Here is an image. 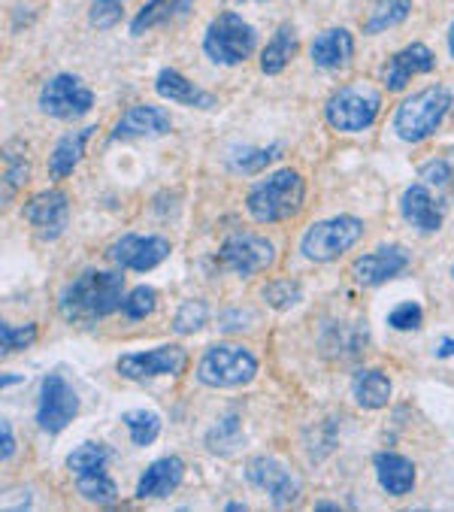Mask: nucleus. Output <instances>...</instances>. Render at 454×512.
<instances>
[{
	"label": "nucleus",
	"mask_w": 454,
	"mask_h": 512,
	"mask_svg": "<svg viewBox=\"0 0 454 512\" xmlns=\"http://www.w3.org/2000/svg\"><path fill=\"white\" fill-rule=\"evenodd\" d=\"M125 303V276L119 270H85L61 294V313L67 322L94 325Z\"/></svg>",
	"instance_id": "1"
},
{
	"label": "nucleus",
	"mask_w": 454,
	"mask_h": 512,
	"mask_svg": "<svg viewBox=\"0 0 454 512\" xmlns=\"http://www.w3.org/2000/svg\"><path fill=\"white\" fill-rule=\"evenodd\" d=\"M306 197V182L297 170H276L267 179H261L252 191H249V213L252 219L264 222V225H276L285 222L291 216L300 213Z\"/></svg>",
	"instance_id": "2"
},
{
	"label": "nucleus",
	"mask_w": 454,
	"mask_h": 512,
	"mask_svg": "<svg viewBox=\"0 0 454 512\" xmlns=\"http://www.w3.org/2000/svg\"><path fill=\"white\" fill-rule=\"evenodd\" d=\"M451 110V91L445 85H430L412 97H406L394 113V131L403 143H421L436 128Z\"/></svg>",
	"instance_id": "3"
},
{
	"label": "nucleus",
	"mask_w": 454,
	"mask_h": 512,
	"mask_svg": "<svg viewBox=\"0 0 454 512\" xmlns=\"http://www.w3.org/2000/svg\"><path fill=\"white\" fill-rule=\"evenodd\" d=\"M255 46H258V37L252 31V25L246 19H240L237 13L215 16L203 37V52L209 55L212 64H221V67H237V64L249 61Z\"/></svg>",
	"instance_id": "4"
},
{
	"label": "nucleus",
	"mask_w": 454,
	"mask_h": 512,
	"mask_svg": "<svg viewBox=\"0 0 454 512\" xmlns=\"http://www.w3.org/2000/svg\"><path fill=\"white\" fill-rule=\"evenodd\" d=\"M382 110V97L376 88L370 85H349V88H339L330 100H327V122L343 131V134H361L367 131L376 116Z\"/></svg>",
	"instance_id": "5"
},
{
	"label": "nucleus",
	"mask_w": 454,
	"mask_h": 512,
	"mask_svg": "<svg viewBox=\"0 0 454 512\" xmlns=\"http://www.w3.org/2000/svg\"><path fill=\"white\" fill-rule=\"evenodd\" d=\"M106 464H109V452H106V446H97V443H85L67 458V467L76 476L79 494L100 506L116 503V497H119V488L112 482Z\"/></svg>",
	"instance_id": "6"
},
{
	"label": "nucleus",
	"mask_w": 454,
	"mask_h": 512,
	"mask_svg": "<svg viewBox=\"0 0 454 512\" xmlns=\"http://www.w3.org/2000/svg\"><path fill=\"white\" fill-rule=\"evenodd\" d=\"M364 237V222L355 216H333L324 222H315L300 243V252L309 261H333L346 255L358 240Z\"/></svg>",
	"instance_id": "7"
},
{
	"label": "nucleus",
	"mask_w": 454,
	"mask_h": 512,
	"mask_svg": "<svg viewBox=\"0 0 454 512\" xmlns=\"http://www.w3.org/2000/svg\"><path fill=\"white\" fill-rule=\"evenodd\" d=\"M258 373V358L237 346H212L197 367V379L209 388H240Z\"/></svg>",
	"instance_id": "8"
},
{
	"label": "nucleus",
	"mask_w": 454,
	"mask_h": 512,
	"mask_svg": "<svg viewBox=\"0 0 454 512\" xmlns=\"http://www.w3.org/2000/svg\"><path fill=\"white\" fill-rule=\"evenodd\" d=\"M91 107H94L91 88L79 76H73V73L52 76L43 85V91H40V110L46 116H52V119H61V122L82 119Z\"/></svg>",
	"instance_id": "9"
},
{
	"label": "nucleus",
	"mask_w": 454,
	"mask_h": 512,
	"mask_svg": "<svg viewBox=\"0 0 454 512\" xmlns=\"http://www.w3.org/2000/svg\"><path fill=\"white\" fill-rule=\"evenodd\" d=\"M79 416V397L70 388L64 376H46L40 388V406H37V425L46 434H61L73 419Z\"/></svg>",
	"instance_id": "10"
},
{
	"label": "nucleus",
	"mask_w": 454,
	"mask_h": 512,
	"mask_svg": "<svg viewBox=\"0 0 454 512\" xmlns=\"http://www.w3.org/2000/svg\"><path fill=\"white\" fill-rule=\"evenodd\" d=\"M218 258L231 267L237 276H255L261 270H267L276 261V249L270 240L255 237V234H234L221 243Z\"/></svg>",
	"instance_id": "11"
},
{
	"label": "nucleus",
	"mask_w": 454,
	"mask_h": 512,
	"mask_svg": "<svg viewBox=\"0 0 454 512\" xmlns=\"http://www.w3.org/2000/svg\"><path fill=\"white\" fill-rule=\"evenodd\" d=\"M188 364V352L182 346H161L152 352L125 355L119 361V373L134 382H149L155 376H179Z\"/></svg>",
	"instance_id": "12"
},
{
	"label": "nucleus",
	"mask_w": 454,
	"mask_h": 512,
	"mask_svg": "<svg viewBox=\"0 0 454 512\" xmlns=\"http://www.w3.org/2000/svg\"><path fill=\"white\" fill-rule=\"evenodd\" d=\"M112 261L119 267L146 273L152 267H158L167 255H170V240L164 237H146V234H125L116 246H112Z\"/></svg>",
	"instance_id": "13"
},
{
	"label": "nucleus",
	"mask_w": 454,
	"mask_h": 512,
	"mask_svg": "<svg viewBox=\"0 0 454 512\" xmlns=\"http://www.w3.org/2000/svg\"><path fill=\"white\" fill-rule=\"evenodd\" d=\"M409 267V252L400 246H382L364 258L355 261V282L364 288H376L391 282L394 276H400Z\"/></svg>",
	"instance_id": "14"
},
{
	"label": "nucleus",
	"mask_w": 454,
	"mask_h": 512,
	"mask_svg": "<svg viewBox=\"0 0 454 512\" xmlns=\"http://www.w3.org/2000/svg\"><path fill=\"white\" fill-rule=\"evenodd\" d=\"M436 64L433 52L424 43H412L406 49H400L397 55H391V61L385 64V88L388 91H403L412 76L418 73H430Z\"/></svg>",
	"instance_id": "15"
},
{
	"label": "nucleus",
	"mask_w": 454,
	"mask_h": 512,
	"mask_svg": "<svg viewBox=\"0 0 454 512\" xmlns=\"http://www.w3.org/2000/svg\"><path fill=\"white\" fill-rule=\"evenodd\" d=\"M246 476H249V482H255L261 491H270V497H273L279 506L297 500V494H300L297 479H294L279 461H273V458H255V461L249 464Z\"/></svg>",
	"instance_id": "16"
},
{
	"label": "nucleus",
	"mask_w": 454,
	"mask_h": 512,
	"mask_svg": "<svg viewBox=\"0 0 454 512\" xmlns=\"http://www.w3.org/2000/svg\"><path fill=\"white\" fill-rule=\"evenodd\" d=\"M25 219L43 231V237H55L67 222V197L64 191H40L25 203Z\"/></svg>",
	"instance_id": "17"
},
{
	"label": "nucleus",
	"mask_w": 454,
	"mask_h": 512,
	"mask_svg": "<svg viewBox=\"0 0 454 512\" xmlns=\"http://www.w3.org/2000/svg\"><path fill=\"white\" fill-rule=\"evenodd\" d=\"M170 119L158 107H134L128 110L119 125L112 128V140H140V137H164L170 134Z\"/></svg>",
	"instance_id": "18"
},
{
	"label": "nucleus",
	"mask_w": 454,
	"mask_h": 512,
	"mask_svg": "<svg viewBox=\"0 0 454 512\" xmlns=\"http://www.w3.org/2000/svg\"><path fill=\"white\" fill-rule=\"evenodd\" d=\"M185 479V464L182 458H158L143 476H140V485H137V497L140 500H158V497H167L173 494Z\"/></svg>",
	"instance_id": "19"
},
{
	"label": "nucleus",
	"mask_w": 454,
	"mask_h": 512,
	"mask_svg": "<svg viewBox=\"0 0 454 512\" xmlns=\"http://www.w3.org/2000/svg\"><path fill=\"white\" fill-rule=\"evenodd\" d=\"M355 55V37L346 28H330L312 43V61L321 70H343L352 64Z\"/></svg>",
	"instance_id": "20"
},
{
	"label": "nucleus",
	"mask_w": 454,
	"mask_h": 512,
	"mask_svg": "<svg viewBox=\"0 0 454 512\" xmlns=\"http://www.w3.org/2000/svg\"><path fill=\"white\" fill-rule=\"evenodd\" d=\"M403 216H406V222L409 225H415L418 231H427V234H433V231H439L442 228V207L436 203V197L430 194V188H424V185H412L406 194H403Z\"/></svg>",
	"instance_id": "21"
},
{
	"label": "nucleus",
	"mask_w": 454,
	"mask_h": 512,
	"mask_svg": "<svg viewBox=\"0 0 454 512\" xmlns=\"http://www.w3.org/2000/svg\"><path fill=\"white\" fill-rule=\"evenodd\" d=\"M376 476H379V485L394 494V497H403L412 491L415 485V464L397 452H379L376 455Z\"/></svg>",
	"instance_id": "22"
},
{
	"label": "nucleus",
	"mask_w": 454,
	"mask_h": 512,
	"mask_svg": "<svg viewBox=\"0 0 454 512\" xmlns=\"http://www.w3.org/2000/svg\"><path fill=\"white\" fill-rule=\"evenodd\" d=\"M155 88H158L161 97L173 100V104H182V107H212L215 104L212 94H206L197 85H191L179 70H161Z\"/></svg>",
	"instance_id": "23"
},
{
	"label": "nucleus",
	"mask_w": 454,
	"mask_h": 512,
	"mask_svg": "<svg viewBox=\"0 0 454 512\" xmlns=\"http://www.w3.org/2000/svg\"><path fill=\"white\" fill-rule=\"evenodd\" d=\"M91 134H94V128H82V131L64 134V137L58 140V146H55L52 158H49V176H55V179L70 176V173L76 170V164L82 161V155H85V143H88V137H91Z\"/></svg>",
	"instance_id": "24"
},
{
	"label": "nucleus",
	"mask_w": 454,
	"mask_h": 512,
	"mask_svg": "<svg viewBox=\"0 0 454 512\" xmlns=\"http://www.w3.org/2000/svg\"><path fill=\"white\" fill-rule=\"evenodd\" d=\"M352 391H355L358 406H364V409H382V406H388L394 388H391V379L385 373H379V370H361L355 376V382H352Z\"/></svg>",
	"instance_id": "25"
},
{
	"label": "nucleus",
	"mask_w": 454,
	"mask_h": 512,
	"mask_svg": "<svg viewBox=\"0 0 454 512\" xmlns=\"http://www.w3.org/2000/svg\"><path fill=\"white\" fill-rule=\"evenodd\" d=\"M294 46H297V34H294V28H291V25H282V28L273 34V40L267 43L264 55H261V70H264L267 76L282 73V70L288 67L291 55H294Z\"/></svg>",
	"instance_id": "26"
},
{
	"label": "nucleus",
	"mask_w": 454,
	"mask_h": 512,
	"mask_svg": "<svg viewBox=\"0 0 454 512\" xmlns=\"http://www.w3.org/2000/svg\"><path fill=\"white\" fill-rule=\"evenodd\" d=\"M412 10V0H376V7L367 19V34H382L394 25H400Z\"/></svg>",
	"instance_id": "27"
},
{
	"label": "nucleus",
	"mask_w": 454,
	"mask_h": 512,
	"mask_svg": "<svg viewBox=\"0 0 454 512\" xmlns=\"http://www.w3.org/2000/svg\"><path fill=\"white\" fill-rule=\"evenodd\" d=\"M125 425H128L131 440L137 446H149L161 434V419L155 413H146V409H134V413H125Z\"/></svg>",
	"instance_id": "28"
},
{
	"label": "nucleus",
	"mask_w": 454,
	"mask_h": 512,
	"mask_svg": "<svg viewBox=\"0 0 454 512\" xmlns=\"http://www.w3.org/2000/svg\"><path fill=\"white\" fill-rule=\"evenodd\" d=\"M155 303H158L155 288H149V285H137V288L125 297L122 313H125L131 322H143V319H149V316L155 313Z\"/></svg>",
	"instance_id": "29"
},
{
	"label": "nucleus",
	"mask_w": 454,
	"mask_h": 512,
	"mask_svg": "<svg viewBox=\"0 0 454 512\" xmlns=\"http://www.w3.org/2000/svg\"><path fill=\"white\" fill-rule=\"evenodd\" d=\"M209 322V306L203 300H188L179 306V313L173 316V331L176 334H194Z\"/></svg>",
	"instance_id": "30"
},
{
	"label": "nucleus",
	"mask_w": 454,
	"mask_h": 512,
	"mask_svg": "<svg viewBox=\"0 0 454 512\" xmlns=\"http://www.w3.org/2000/svg\"><path fill=\"white\" fill-rule=\"evenodd\" d=\"M179 7V0H149V4L140 10V16L134 19V25H131V34L134 37H140V34H146L149 28H155L158 22H164L173 10Z\"/></svg>",
	"instance_id": "31"
},
{
	"label": "nucleus",
	"mask_w": 454,
	"mask_h": 512,
	"mask_svg": "<svg viewBox=\"0 0 454 512\" xmlns=\"http://www.w3.org/2000/svg\"><path fill=\"white\" fill-rule=\"evenodd\" d=\"M264 300L273 306V310H291V306L300 300V285L291 279H276L264 288Z\"/></svg>",
	"instance_id": "32"
},
{
	"label": "nucleus",
	"mask_w": 454,
	"mask_h": 512,
	"mask_svg": "<svg viewBox=\"0 0 454 512\" xmlns=\"http://www.w3.org/2000/svg\"><path fill=\"white\" fill-rule=\"evenodd\" d=\"M122 13H125L122 0H94L88 19L94 28H112V25L122 22Z\"/></svg>",
	"instance_id": "33"
},
{
	"label": "nucleus",
	"mask_w": 454,
	"mask_h": 512,
	"mask_svg": "<svg viewBox=\"0 0 454 512\" xmlns=\"http://www.w3.org/2000/svg\"><path fill=\"white\" fill-rule=\"evenodd\" d=\"M34 337H37V328H34V325H25V328L4 325V328H0V352H4V355L19 352V349L31 346Z\"/></svg>",
	"instance_id": "34"
},
{
	"label": "nucleus",
	"mask_w": 454,
	"mask_h": 512,
	"mask_svg": "<svg viewBox=\"0 0 454 512\" xmlns=\"http://www.w3.org/2000/svg\"><path fill=\"white\" fill-rule=\"evenodd\" d=\"M388 325L394 328V331H415L418 325H421V306L418 303H400L397 310H391V316H388Z\"/></svg>",
	"instance_id": "35"
},
{
	"label": "nucleus",
	"mask_w": 454,
	"mask_h": 512,
	"mask_svg": "<svg viewBox=\"0 0 454 512\" xmlns=\"http://www.w3.org/2000/svg\"><path fill=\"white\" fill-rule=\"evenodd\" d=\"M0 452H4V461H10L16 455V437H13V425L10 422L0 425Z\"/></svg>",
	"instance_id": "36"
},
{
	"label": "nucleus",
	"mask_w": 454,
	"mask_h": 512,
	"mask_svg": "<svg viewBox=\"0 0 454 512\" xmlns=\"http://www.w3.org/2000/svg\"><path fill=\"white\" fill-rule=\"evenodd\" d=\"M276 155H279V149H270V152H258V155H252L249 161H243L240 167H243L246 173H255V170H261V167H264L267 161H273Z\"/></svg>",
	"instance_id": "37"
},
{
	"label": "nucleus",
	"mask_w": 454,
	"mask_h": 512,
	"mask_svg": "<svg viewBox=\"0 0 454 512\" xmlns=\"http://www.w3.org/2000/svg\"><path fill=\"white\" fill-rule=\"evenodd\" d=\"M454 355V340H445L442 346H436V358H451Z\"/></svg>",
	"instance_id": "38"
},
{
	"label": "nucleus",
	"mask_w": 454,
	"mask_h": 512,
	"mask_svg": "<svg viewBox=\"0 0 454 512\" xmlns=\"http://www.w3.org/2000/svg\"><path fill=\"white\" fill-rule=\"evenodd\" d=\"M448 52H451V58H454V25H451V31H448Z\"/></svg>",
	"instance_id": "39"
},
{
	"label": "nucleus",
	"mask_w": 454,
	"mask_h": 512,
	"mask_svg": "<svg viewBox=\"0 0 454 512\" xmlns=\"http://www.w3.org/2000/svg\"><path fill=\"white\" fill-rule=\"evenodd\" d=\"M315 509H324V512H333L336 506H333V503H315Z\"/></svg>",
	"instance_id": "40"
},
{
	"label": "nucleus",
	"mask_w": 454,
	"mask_h": 512,
	"mask_svg": "<svg viewBox=\"0 0 454 512\" xmlns=\"http://www.w3.org/2000/svg\"><path fill=\"white\" fill-rule=\"evenodd\" d=\"M451 276H454V267H451Z\"/></svg>",
	"instance_id": "41"
}]
</instances>
